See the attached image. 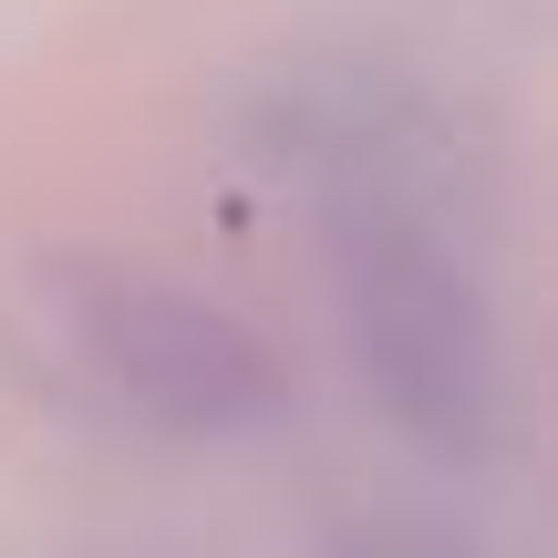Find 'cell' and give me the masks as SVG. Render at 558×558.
<instances>
[{
    "instance_id": "6da1fadb",
    "label": "cell",
    "mask_w": 558,
    "mask_h": 558,
    "mask_svg": "<svg viewBox=\"0 0 558 558\" xmlns=\"http://www.w3.org/2000/svg\"><path fill=\"white\" fill-rule=\"evenodd\" d=\"M341 279H352L373 393L403 403V424L435 445H476L497 424V311L476 269L456 259V218L403 156H383L341 207Z\"/></svg>"
},
{
    "instance_id": "3957f363",
    "label": "cell",
    "mask_w": 558,
    "mask_h": 558,
    "mask_svg": "<svg viewBox=\"0 0 558 558\" xmlns=\"http://www.w3.org/2000/svg\"><path fill=\"white\" fill-rule=\"evenodd\" d=\"M393 558H414V548H393Z\"/></svg>"
},
{
    "instance_id": "7a4b0ae2",
    "label": "cell",
    "mask_w": 558,
    "mask_h": 558,
    "mask_svg": "<svg viewBox=\"0 0 558 558\" xmlns=\"http://www.w3.org/2000/svg\"><path fill=\"white\" fill-rule=\"evenodd\" d=\"M52 352L94 383L114 414H145L166 435H239L279 403L269 352L218 320L207 300L124 269H62L52 279Z\"/></svg>"
}]
</instances>
